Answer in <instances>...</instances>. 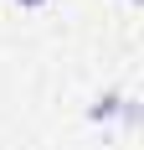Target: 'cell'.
Segmentation results:
<instances>
[{"mask_svg":"<svg viewBox=\"0 0 144 150\" xmlns=\"http://www.w3.org/2000/svg\"><path fill=\"white\" fill-rule=\"evenodd\" d=\"M118 104H124L118 93H103L98 104H93V119H113V114H118Z\"/></svg>","mask_w":144,"mask_h":150,"instance_id":"obj_1","label":"cell"},{"mask_svg":"<svg viewBox=\"0 0 144 150\" xmlns=\"http://www.w3.org/2000/svg\"><path fill=\"white\" fill-rule=\"evenodd\" d=\"M15 5H21V11H36V5H46V0H15Z\"/></svg>","mask_w":144,"mask_h":150,"instance_id":"obj_2","label":"cell"}]
</instances>
